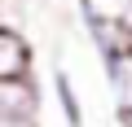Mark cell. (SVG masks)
Segmentation results:
<instances>
[{
    "instance_id": "cell-1",
    "label": "cell",
    "mask_w": 132,
    "mask_h": 127,
    "mask_svg": "<svg viewBox=\"0 0 132 127\" xmlns=\"http://www.w3.org/2000/svg\"><path fill=\"white\" fill-rule=\"evenodd\" d=\"M0 79H31V44L0 22Z\"/></svg>"
},
{
    "instance_id": "cell-2",
    "label": "cell",
    "mask_w": 132,
    "mask_h": 127,
    "mask_svg": "<svg viewBox=\"0 0 132 127\" xmlns=\"http://www.w3.org/2000/svg\"><path fill=\"white\" fill-rule=\"evenodd\" d=\"M53 92H57V105H62L66 127H84V105H79V92H75V83H71V75H66V70L53 75Z\"/></svg>"
},
{
    "instance_id": "cell-3",
    "label": "cell",
    "mask_w": 132,
    "mask_h": 127,
    "mask_svg": "<svg viewBox=\"0 0 132 127\" xmlns=\"http://www.w3.org/2000/svg\"><path fill=\"white\" fill-rule=\"evenodd\" d=\"M106 79H110V92H114V105H119V114H128V110H132V57L123 61L119 70H110Z\"/></svg>"
},
{
    "instance_id": "cell-4",
    "label": "cell",
    "mask_w": 132,
    "mask_h": 127,
    "mask_svg": "<svg viewBox=\"0 0 132 127\" xmlns=\"http://www.w3.org/2000/svg\"><path fill=\"white\" fill-rule=\"evenodd\" d=\"M0 127H35V123H27V118H5V114H0Z\"/></svg>"
},
{
    "instance_id": "cell-5",
    "label": "cell",
    "mask_w": 132,
    "mask_h": 127,
    "mask_svg": "<svg viewBox=\"0 0 132 127\" xmlns=\"http://www.w3.org/2000/svg\"><path fill=\"white\" fill-rule=\"evenodd\" d=\"M123 127H132V110H128V114H123Z\"/></svg>"
},
{
    "instance_id": "cell-6",
    "label": "cell",
    "mask_w": 132,
    "mask_h": 127,
    "mask_svg": "<svg viewBox=\"0 0 132 127\" xmlns=\"http://www.w3.org/2000/svg\"><path fill=\"white\" fill-rule=\"evenodd\" d=\"M128 40H132V35H128Z\"/></svg>"
}]
</instances>
